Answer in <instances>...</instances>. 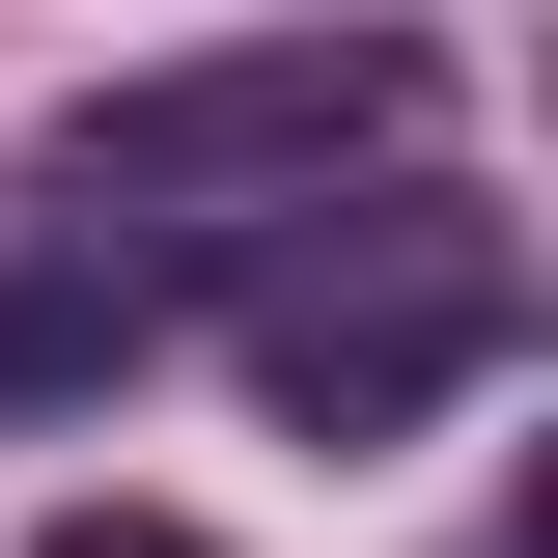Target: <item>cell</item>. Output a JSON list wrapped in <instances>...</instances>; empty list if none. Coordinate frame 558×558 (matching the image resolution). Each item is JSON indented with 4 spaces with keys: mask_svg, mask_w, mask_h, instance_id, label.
<instances>
[{
    "mask_svg": "<svg viewBox=\"0 0 558 558\" xmlns=\"http://www.w3.org/2000/svg\"><path fill=\"white\" fill-rule=\"evenodd\" d=\"M418 112H447L418 28H252V57H140L57 168L84 196H279V168H363V140H418Z\"/></svg>",
    "mask_w": 558,
    "mask_h": 558,
    "instance_id": "1",
    "label": "cell"
},
{
    "mask_svg": "<svg viewBox=\"0 0 558 558\" xmlns=\"http://www.w3.org/2000/svg\"><path fill=\"white\" fill-rule=\"evenodd\" d=\"M502 336H531V279H502L475 223H391L363 279H279V307H252V391L307 418V447H391V418H447Z\"/></svg>",
    "mask_w": 558,
    "mask_h": 558,
    "instance_id": "2",
    "label": "cell"
},
{
    "mask_svg": "<svg viewBox=\"0 0 558 558\" xmlns=\"http://www.w3.org/2000/svg\"><path fill=\"white\" fill-rule=\"evenodd\" d=\"M112 279H57V252H0V418H57V391H112Z\"/></svg>",
    "mask_w": 558,
    "mask_h": 558,
    "instance_id": "3",
    "label": "cell"
},
{
    "mask_svg": "<svg viewBox=\"0 0 558 558\" xmlns=\"http://www.w3.org/2000/svg\"><path fill=\"white\" fill-rule=\"evenodd\" d=\"M28 558H223V531H168V502H57Z\"/></svg>",
    "mask_w": 558,
    "mask_h": 558,
    "instance_id": "4",
    "label": "cell"
}]
</instances>
